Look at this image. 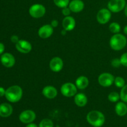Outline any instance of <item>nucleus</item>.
Masks as SVG:
<instances>
[{
    "instance_id": "f257e3e1",
    "label": "nucleus",
    "mask_w": 127,
    "mask_h": 127,
    "mask_svg": "<svg viewBox=\"0 0 127 127\" xmlns=\"http://www.w3.org/2000/svg\"><path fill=\"white\" fill-rule=\"evenodd\" d=\"M87 122L93 127H101L105 123V116L99 110H91L86 116Z\"/></svg>"
},
{
    "instance_id": "f03ea898",
    "label": "nucleus",
    "mask_w": 127,
    "mask_h": 127,
    "mask_svg": "<svg viewBox=\"0 0 127 127\" xmlns=\"http://www.w3.org/2000/svg\"><path fill=\"white\" fill-rule=\"evenodd\" d=\"M23 95L22 89L19 86L14 85L9 87L6 90L5 97L9 102L16 103L19 101Z\"/></svg>"
},
{
    "instance_id": "7ed1b4c3",
    "label": "nucleus",
    "mask_w": 127,
    "mask_h": 127,
    "mask_svg": "<svg viewBox=\"0 0 127 127\" xmlns=\"http://www.w3.org/2000/svg\"><path fill=\"white\" fill-rule=\"evenodd\" d=\"M127 39L125 35L121 33H115L110 38L109 41L110 47L115 51H120L127 45Z\"/></svg>"
},
{
    "instance_id": "20e7f679",
    "label": "nucleus",
    "mask_w": 127,
    "mask_h": 127,
    "mask_svg": "<svg viewBox=\"0 0 127 127\" xmlns=\"http://www.w3.org/2000/svg\"><path fill=\"white\" fill-rule=\"evenodd\" d=\"M29 12L31 17L35 19H38L44 16L46 13V9L41 4H34L30 7Z\"/></svg>"
},
{
    "instance_id": "39448f33",
    "label": "nucleus",
    "mask_w": 127,
    "mask_h": 127,
    "mask_svg": "<svg viewBox=\"0 0 127 127\" xmlns=\"http://www.w3.org/2000/svg\"><path fill=\"white\" fill-rule=\"evenodd\" d=\"M61 93L64 96L71 97L74 96L78 93V88L75 84L72 83H66L60 88Z\"/></svg>"
},
{
    "instance_id": "423d86ee",
    "label": "nucleus",
    "mask_w": 127,
    "mask_h": 127,
    "mask_svg": "<svg viewBox=\"0 0 127 127\" xmlns=\"http://www.w3.org/2000/svg\"><path fill=\"white\" fill-rule=\"evenodd\" d=\"M126 4V0H110L107 4V8L111 12L117 13L123 11Z\"/></svg>"
},
{
    "instance_id": "0eeeda50",
    "label": "nucleus",
    "mask_w": 127,
    "mask_h": 127,
    "mask_svg": "<svg viewBox=\"0 0 127 127\" xmlns=\"http://www.w3.org/2000/svg\"><path fill=\"white\" fill-rule=\"evenodd\" d=\"M114 79L115 77L111 73H103L98 77V83L101 86L107 88L114 84Z\"/></svg>"
},
{
    "instance_id": "6e6552de",
    "label": "nucleus",
    "mask_w": 127,
    "mask_h": 127,
    "mask_svg": "<svg viewBox=\"0 0 127 127\" xmlns=\"http://www.w3.org/2000/svg\"><path fill=\"white\" fill-rule=\"evenodd\" d=\"M111 17V11L108 8H102L98 11L96 19L100 24H106L110 21Z\"/></svg>"
},
{
    "instance_id": "1a4fd4ad",
    "label": "nucleus",
    "mask_w": 127,
    "mask_h": 127,
    "mask_svg": "<svg viewBox=\"0 0 127 127\" xmlns=\"http://www.w3.org/2000/svg\"><path fill=\"white\" fill-rule=\"evenodd\" d=\"M36 119V114L32 110H26L22 111L19 116L20 121L24 124L32 123Z\"/></svg>"
},
{
    "instance_id": "9d476101",
    "label": "nucleus",
    "mask_w": 127,
    "mask_h": 127,
    "mask_svg": "<svg viewBox=\"0 0 127 127\" xmlns=\"http://www.w3.org/2000/svg\"><path fill=\"white\" fill-rule=\"evenodd\" d=\"M16 48L18 52L21 53L27 54L32 50V46L31 43L27 40H19L17 43H16Z\"/></svg>"
},
{
    "instance_id": "9b49d317",
    "label": "nucleus",
    "mask_w": 127,
    "mask_h": 127,
    "mask_svg": "<svg viewBox=\"0 0 127 127\" xmlns=\"http://www.w3.org/2000/svg\"><path fill=\"white\" fill-rule=\"evenodd\" d=\"M1 63L6 68H11L16 63L14 57L10 53H2L1 56Z\"/></svg>"
},
{
    "instance_id": "f8f14e48",
    "label": "nucleus",
    "mask_w": 127,
    "mask_h": 127,
    "mask_svg": "<svg viewBox=\"0 0 127 127\" xmlns=\"http://www.w3.org/2000/svg\"><path fill=\"white\" fill-rule=\"evenodd\" d=\"M51 70L53 72H59L63 68V61L60 57H55L52 58L49 63Z\"/></svg>"
},
{
    "instance_id": "ddd939ff",
    "label": "nucleus",
    "mask_w": 127,
    "mask_h": 127,
    "mask_svg": "<svg viewBox=\"0 0 127 127\" xmlns=\"http://www.w3.org/2000/svg\"><path fill=\"white\" fill-rule=\"evenodd\" d=\"M53 27L50 24H45L40 27L38 31V35L41 38L46 39L53 34Z\"/></svg>"
},
{
    "instance_id": "4468645a",
    "label": "nucleus",
    "mask_w": 127,
    "mask_h": 127,
    "mask_svg": "<svg viewBox=\"0 0 127 127\" xmlns=\"http://www.w3.org/2000/svg\"><path fill=\"white\" fill-rule=\"evenodd\" d=\"M76 21L72 16H66L62 21V27L66 31H71L75 28Z\"/></svg>"
},
{
    "instance_id": "2eb2a0df",
    "label": "nucleus",
    "mask_w": 127,
    "mask_h": 127,
    "mask_svg": "<svg viewBox=\"0 0 127 127\" xmlns=\"http://www.w3.org/2000/svg\"><path fill=\"white\" fill-rule=\"evenodd\" d=\"M42 93L43 96L45 97L47 99H53L57 96L58 91L54 86H47L43 88Z\"/></svg>"
},
{
    "instance_id": "dca6fc26",
    "label": "nucleus",
    "mask_w": 127,
    "mask_h": 127,
    "mask_svg": "<svg viewBox=\"0 0 127 127\" xmlns=\"http://www.w3.org/2000/svg\"><path fill=\"white\" fill-rule=\"evenodd\" d=\"M68 7L71 12L78 13L84 9V3L82 0H72L69 2Z\"/></svg>"
},
{
    "instance_id": "f3484780",
    "label": "nucleus",
    "mask_w": 127,
    "mask_h": 127,
    "mask_svg": "<svg viewBox=\"0 0 127 127\" xmlns=\"http://www.w3.org/2000/svg\"><path fill=\"white\" fill-rule=\"evenodd\" d=\"M13 112V108L8 103H2L0 105V117L3 118L9 117Z\"/></svg>"
},
{
    "instance_id": "a211bd4d",
    "label": "nucleus",
    "mask_w": 127,
    "mask_h": 127,
    "mask_svg": "<svg viewBox=\"0 0 127 127\" xmlns=\"http://www.w3.org/2000/svg\"><path fill=\"white\" fill-rule=\"evenodd\" d=\"M74 101L77 106L83 107L85 106L88 103V97L83 93H77L74 95Z\"/></svg>"
},
{
    "instance_id": "6ab92c4d",
    "label": "nucleus",
    "mask_w": 127,
    "mask_h": 127,
    "mask_svg": "<svg viewBox=\"0 0 127 127\" xmlns=\"http://www.w3.org/2000/svg\"><path fill=\"white\" fill-rule=\"evenodd\" d=\"M89 84V79L85 76H80L76 79L75 85L79 89H85L88 88Z\"/></svg>"
},
{
    "instance_id": "aec40b11",
    "label": "nucleus",
    "mask_w": 127,
    "mask_h": 127,
    "mask_svg": "<svg viewBox=\"0 0 127 127\" xmlns=\"http://www.w3.org/2000/svg\"><path fill=\"white\" fill-rule=\"evenodd\" d=\"M115 110L117 115L119 116H125L127 114V105L124 102H119L115 105Z\"/></svg>"
},
{
    "instance_id": "412c9836",
    "label": "nucleus",
    "mask_w": 127,
    "mask_h": 127,
    "mask_svg": "<svg viewBox=\"0 0 127 127\" xmlns=\"http://www.w3.org/2000/svg\"><path fill=\"white\" fill-rule=\"evenodd\" d=\"M109 30L112 33H119L121 31V26L119 24L118 22H112L110 25H109Z\"/></svg>"
},
{
    "instance_id": "4be33fe9",
    "label": "nucleus",
    "mask_w": 127,
    "mask_h": 127,
    "mask_svg": "<svg viewBox=\"0 0 127 127\" xmlns=\"http://www.w3.org/2000/svg\"><path fill=\"white\" fill-rule=\"evenodd\" d=\"M108 99L111 102H117L119 99H120V94H119L117 92H111L108 95Z\"/></svg>"
},
{
    "instance_id": "5701e85b",
    "label": "nucleus",
    "mask_w": 127,
    "mask_h": 127,
    "mask_svg": "<svg viewBox=\"0 0 127 127\" xmlns=\"http://www.w3.org/2000/svg\"><path fill=\"white\" fill-rule=\"evenodd\" d=\"M54 4L60 8H64L68 7L70 1L69 0H53Z\"/></svg>"
},
{
    "instance_id": "b1692460",
    "label": "nucleus",
    "mask_w": 127,
    "mask_h": 127,
    "mask_svg": "<svg viewBox=\"0 0 127 127\" xmlns=\"http://www.w3.org/2000/svg\"><path fill=\"white\" fill-rule=\"evenodd\" d=\"M38 127H54V124L51 119H44L41 120Z\"/></svg>"
},
{
    "instance_id": "393cba45",
    "label": "nucleus",
    "mask_w": 127,
    "mask_h": 127,
    "mask_svg": "<svg viewBox=\"0 0 127 127\" xmlns=\"http://www.w3.org/2000/svg\"><path fill=\"white\" fill-rule=\"evenodd\" d=\"M114 83L118 88H122L125 85V81L122 77L117 76L115 78Z\"/></svg>"
},
{
    "instance_id": "a878e982",
    "label": "nucleus",
    "mask_w": 127,
    "mask_h": 127,
    "mask_svg": "<svg viewBox=\"0 0 127 127\" xmlns=\"http://www.w3.org/2000/svg\"><path fill=\"white\" fill-rule=\"evenodd\" d=\"M120 96L122 101L127 103V84H125L122 88H121Z\"/></svg>"
},
{
    "instance_id": "bb28decb",
    "label": "nucleus",
    "mask_w": 127,
    "mask_h": 127,
    "mask_svg": "<svg viewBox=\"0 0 127 127\" xmlns=\"http://www.w3.org/2000/svg\"><path fill=\"white\" fill-rule=\"evenodd\" d=\"M111 65L112 66L114 67V68H118L122 65L121 62H120V58H115L114 59H113L111 62Z\"/></svg>"
},
{
    "instance_id": "cd10ccee",
    "label": "nucleus",
    "mask_w": 127,
    "mask_h": 127,
    "mask_svg": "<svg viewBox=\"0 0 127 127\" xmlns=\"http://www.w3.org/2000/svg\"><path fill=\"white\" fill-rule=\"evenodd\" d=\"M122 65L127 67V52L123 53L120 58Z\"/></svg>"
},
{
    "instance_id": "c85d7f7f",
    "label": "nucleus",
    "mask_w": 127,
    "mask_h": 127,
    "mask_svg": "<svg viewBox=\"0 0 127 127\" xmlns=\"http://www.w3.org/2000/svg\"><path fill=\"white\" fill-rule=\"evenodd\" d=\"M71 10L69 8V7H64V8H62V14H63V16H64L66 17V16H68L70 15L71 14Z\"/></svg>"
},
{
    "instance_id": "c756f323",
    "label": "nucleus",
    "mask_w": 127,
    "mask_h": 127,
    "mask_svg": "<svg viewBox=\"0 0 127 127\" xmlns=\"http://www.w3.org/2000/svg\"><path fill=\"white\" fill-rule=\"evenodd\" d=\"M19 37L17 35H13L11 36V41L13 43H17V42H19Z\"/></svg>"
},
{
    "instance_id": "7c9ffc66",
    "label": "nucleus",
    "mask_w": 127,
    "mask_h": 127,
    "mask_svg": "<svg viewBox=\"0 0 127 127\" xmlns=\"http://www.w3.org/2000/svg\"><path fill=\"white\" fill-rule=\"evenodd\" d=\"M51 26L53 27V28H55V27H57L58 26V21L56 19H53L51 21Z\"/></svg>"
},
{
    "instance_id": "2f4dec72",
    "label": "nucleus",
    "mask_w": 127,
    "mask_h": 127,
    "mask_svg": "<svg viewBox=\"0 0 127 127\" xmlns=\"http://www.w3.org/2000/svg\"><path fill=\"white\" fill-rule=\"evenodd\" d=\"M5 47L4 44L1 42H0V55H2L4 51Z\"/></svg>"
},
{
    "instance_id": "473e14b6",
    "label": "nucleus",
    "mask_w": 127,
    "mask_h": 127,
    "mask_svg": "<svg viewBox=\"0 0 127 127\" xmlns=\"http://www.w3.org/2000/svg\"><path fill=\"white\" fill-rule=\"evenodd\" d=\"M6 90L2 87H0V97H2L5 95Z\"/></svg>"
},
{
    "instance_id": "72a5a7b5",
    "label": "nucleus",
    "mask_w": 127,
    "mask_h": 127,
    "mask_svg": "<svg viewBox=\"0 0 127 127\" xmlns=\"http://www.w3.org/2000/svg\"><path fill=\"white\" fill-rule=\"evenodd\" d=\"M26 127H38V126H37V124H33V122L32 123H30V124H27Z\"/></svg>"
},
{
    "instance_id": "f704fd0d",
    "label": "nucleus",
    "mask_w": 127,
    "mask_h": 127,
    "mask_svg": "<svg viewBox=\"0 0 127 127\" xmlns=\"http://www.w3.org/2000/svg\"><path fill=\"white\" fill-rule=\"evenodd\" d=\"M124 33H125V35H127V26H125V27H124Z\"/></svg>"
},
{
    "instance_id": "c9c22d12",
    "label": "nucleus",
    "mask_w": 127,
    "mask_h": 127,
    "mask_svg": "<svg viewBox=\"0 0 127 127\" xmlns=\"http://www.w3.org/2000/svg\"><path fill=\"white\" fill-rule=\"evenodd\" d=\"M124 12H125V15L127 17V3L126 4V6H125V9H124Z\"/></svg>"
},
{
    "instance_id": "e433bc0d",
    "label": "nucleus",
    "mask_w": 127,
    "mask_h": 127,
    "mask_svg": "<svg viewBox=\"0 0 127 127\" xmlns=\"http://www.w3.org/2000/svg\"></svg>"
}]
</instances>
